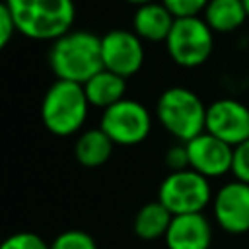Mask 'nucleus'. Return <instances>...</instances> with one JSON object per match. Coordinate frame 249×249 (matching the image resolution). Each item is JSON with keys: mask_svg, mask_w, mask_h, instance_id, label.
Returning a JSON list of instances; mask_svg holds the SVG:
<instances>
[{"mask_svg": "<svg viewBox=\"0 0 249 249\" xmlns=\"http://www.w3.org/2000/svg\"><path fill=\"white\" fill-rule=\"evenodd\" d=\"M212 222L204 212L173 216L163 237L167 249H210Z\"/></svg>", "mask_w": 249, "mask_h": 249, "instance_id": "f8f14e48", "label": "nucleus"}, {"mask_svg": "<svg viewBox=\"0 0 249 249\" xmlns=\"http://www.w3.org/2000/svg\"><path fill=\"white\" fill-rule=\"evenodd\" d=\"M210 0H161V4L173 14V18H195L200 16Z\"/></svg>", "mask_w": 249, "mask_h": 249, "instance_id": "aec40b11", "label": "nucleus"}, {"mask_svg": "<svg viewBox=\"0 0 249 249\" xmlns=\"http://www.w3.org/2000/svg\"><path fill=\"white\" fill-rule=\"evenodd\" d=\"M243 4H245V8H247V14H249V0H243Z\"/></svg>", "mask_w": 249, "mask_h": 249, "instance_id": "393cba45", "label": "nucleus"}, {"mask_svg": "<svg viewBox=\"0 0 249 249\" xmlns=\"http://www.w3.org/2000/svg\"><path fill=\"white\" fill-rule=\"evenodd\" d=\"M113 148V140L101 130V126L88 128L82 130L74 142V158L84 167H99L109 161Z\"/></svg>", "mask_w": 249, "mask_h": 249, "instance_id": "2eb2a0df", "label": "nucleus"}, {"mask_svg": "<svg viewBox=\"0 0 249 249\" xmlns=\"http://www.w3.org/2000/svg\"><path fill=\"white\" fill-rule=\"evenodd\" d=\"M212 214L218 228L231 235L249 231V183L239 179L224 183L212 198Z\"/></svg>", "mask_w": 249, "mask_h": 249, "instance_id": "1a4fd4ad", "label": "nucleus"}, {"mask_svg": "<svg viewBox=\"0 0 249 249\" xmlns=\"http://www.w3.org/2000/svg\"><path fill=\"white\" fill-rule=\"evenodd\" d=\"M206 132L230 146L249 140V107L233 97H222L206 107Z\"/></svg>", "mask_w": 249, "mask_h": 249, "instance_id": "9d476101", "label": "nucleus"}, {"mask_svg": "<svg viewBox=\"0 0 249 249\" xmlns=\"http://www.w3.org/2000/svg\"><path fill=\"white\" fill-rule=\"evenodd\" d=\"M144 41L132 29H111L101 35L103 68L130 78L144 66Z\"/></svg>", "mask_w": 249, "mask_h": 249, "instance_id": "6e6552de", "label": "nucleus"}, {"mask_svg": "<svg viewBox=\"0 0 249 249\" xmlns=\"http://www.w3.org/2000/svg\"><path fill=\"white\" fill-rule=\"evenodd\" d=\"M175 18L161 0L142 4L132 14V31L144 43H165Z\"/></svg>", "mask_w": 249, "mask_h": 249, "instance_id": "ddd939ff", "label": "nucleus"}, {"mask_svg": "<svg viewBox=\"0 0 249 249\" xmlns=\"http://www.w3.org/2000/svg\"><path fill=\"white\" fill-rule=\"evenodd\" d=\"M47 62L56 80L86 84L103 70L101 37L86 29H70L51 43Z\"/></svg>", "mask_w": 249, "mask_h": 249, "instance_id": "f257e3e1", "label": "nucleus"}, {"mask_svg": "<svg viewBox=\"0 0 249 249\" xmlns=\"http://www.w3.org/2000/svg\"><path fill=\"white\" fill-rule=\"evenodd\" d=\"M171 220H173V214L156 198L138 208L132 220V231L136 233V237L144 241L163 239L171 226Z\"/></svg>", "mask_w": 249, "mask_h": 249, "instance_id": "dca6fc26", "label": "nucleus"}, {"mask_svg": "<svg viewBox=\"0 0 249 249\" xmlns=\"http://www.w3.org/2000/svg\"><path fill=\"white\" fill-rule=\"evenodd\" d=\"M89 107L84 84L54 80L43 95L41 121L51 134L72 136L84 128Z\"/></svg>", "mask_w": 249, "mask_h": 249, "instance_id": "7ed1b4c3", "label": "nucleus"}, {"mask_svg": "<svg viewBox=\"0 0 249 249\" xmlns=\"http://www.w3.org/2000/svg\"><path fill=\"white\" fill-rule=\"evenodd\" d=\"M163 163L169 171H183L189 169V152H187V144L185 142H177L173 146H169L165 150L163 156Z\"/></svg>", "mask_w": 249, "mask_h": 249, "instance_id": "412c9836", "label": "nucleus"}, {"mask_svg": "<svg viewBox=\"0 0 249 249\" xmlns=\"http://www.w3.org/2000/svg\"><path fill=\"white\" fill-rule=\"evenodd\" d=\"M51 249H97V243L84 230H66L51 241Z\"/></svg>", "mask_w": 249, "mask_h": 249, "instance_id": "a211bd4d", "label": "nucleus"}, {"mask_svg": "<svg viewBox=\"0 0 249 249\" xmlns=\"http://www.w3.org/2000/svg\"><path fill=\"white\" fill-rule=\"evenodd\" d=\"M16 33H18L16 21H14L12 14H10V10L6 8V4L2 2V6H0V47L4 49L12 41V37Z\"/></svg>", "mask_w": 249, "mask_h": 249, "instance_id": "5701e85b", "label": "nucleus"}, {"mask_svg": "<svg viewBox=\"0 0 249 249\" xmlns=\"http://www.w3.org/2000/svg\"><path fill=\"white\" fill-rule=\"evenodd\" d=\"M152 113L136 99H121L101 111L99 126L115 146H138L152 132Z\"/></svg>", "mask_w": 249, "mask_h": 249, "instance_id": "0eeeda50", "label": "nucleus"}, {"mask_svg": "<svg viewBox=\"0 0 249 249\" xmlns=\"http://www.w3.org/2000/svg\"><path fill=\"white\" fill-rule=\"evenodd\" d=\"M0 249H51V243H47L39 233L18 231L6 237Z\"/></svg>", "mask_w": 249, "mask_h": 249, "instance_id": "6ab92c4d", "label": "nucleus"}, {"mask_svg": "<svg viewBox=\"0 0 249 249\" xmlns=\"http://www.w3.org/2000/svg\"><path fill=\"white\" fill-rule=\"evenodd\" d=\"M84 89L89 105L105 111L126 97V78L103 68L84 84Z\"/></svg>", "mask_w": 249, "mask_h": 249, "instance_id": "4468645a", "label": "nucleus"}, {"mask_svg": "<svg viewBox=\"0 0 249 249\" xmlns=\"http://www.w3.org/2000/svg\"><path fill=\"white\" fill-rule=\"evenodd\" d=\"M165 51L169 58L181 68L202 66L214 49V31L204 21L202 16L177 18L167 39Z\"/></svg>", "mask_w": 249, "mask_h": 249, "instance_id": "423d86ee", "label": "nucleus"}, {"mask_svg": "<svg viewBox=\"0 0 249 249\" xmlns=\"http://www.w3.org/2000/svg\"><path fill=\"white\" fill-rule=\"evenodd\" d=\"M18 33L33 41H56L72 29L74 0H4Z\"/></svg>", "mask_w": 249, "mask_h": 249, "instance_id": "f03ea898", "label": "nucleus"}, {"mask_svg": "<svg viewBox=\"0 0 249 249\" xmlns=\"http://www.w3.org/2000/svg\"><path fill=\"white\" fill-rule=\"evenodd\" d=\"M124 2H128V4H132V6H142V4H150V2H156V0H124Z\"/></svg>", "mask_w": 249, "mask_h": 249, "instance_id": "b1692460", "label": "nucleus"}, {"mask_svg": "<svg viewBox=\"0 0 249 249\" xmlns=\"http://www.w3.org/2000/svg\"><path fill=\"white\" fill-rule=\"evenodd\" d=\"M210 179L195 169L169 171L158 189V200L173 214H196L212 206Z\"/></svg>", "mask_w": 249, "mask_h": 249, "instance_id": "39448f33", "label": "nucleus"}, {"mask_svg": "<svg viewBox=\"0 0 249 249\" xmlns=\"http://www.w3.org/2000/svg\"><path fill=\"white\" fill-rule=\"evenodd\" d=\"M206 107L193 89L171 86L156 101V119L177 142H189L206 130Z\"/></svg>", "mask_w": 249, "mask_h": 249, "instance_id": "20e7f679", "label": "nucleus"}, {"mask_svg": "<svg viewBox=\"0 0 249 249\" xmlns=\"http://www.w3.org/2000/svg\"><path fill=\"white\" fill-rule=\"evenodd\" d=\"M231 173H233V179L249 183V140H245L233 148Z\"/></svg>", "mask_w": 249, "mask_h": 249, "instance_id": "4be33fe9", "label": "nucleus"}, {"mask_svg": "<svg viewBox=\"0 0 249 249\" xmlns=\"http://www.w3.org/2000/svg\"><path fill=\"white\" fill-rule=\"evenodd\" d=\"M202 18L214 33H231L247 21L249 14L243 0H210Z\"/></svg>", "mask_w": 249, "mask_h": 249, "instance_id": "f3484780", "label": "nucleus"}, {"mask_svg": "<svg viewBox=\"0 0 249 249\" xmlns=\"http://www.w3.org/2000/svg\"><path fill=\"white\" fill-rule=\"evenodd\" d=\"M189 152V167L208 179H218L231 173L233 146L220 140L210 132H200L193 140L185 142Z\"/></svg>", "mask_w": 249, "mask_h": 249, "instance_id": "9b49d317", "label": "nucleus"}]
</instances>
